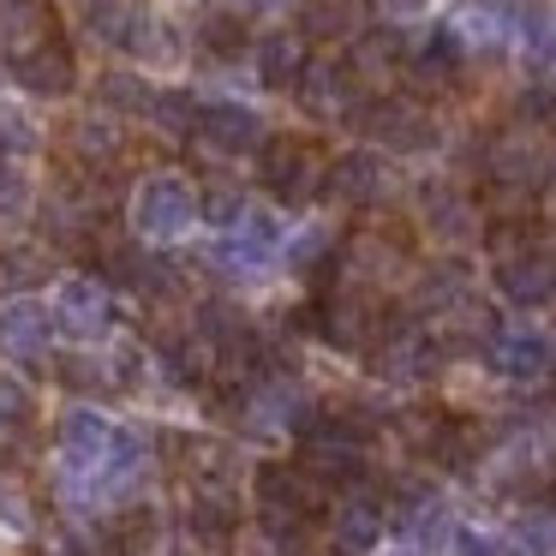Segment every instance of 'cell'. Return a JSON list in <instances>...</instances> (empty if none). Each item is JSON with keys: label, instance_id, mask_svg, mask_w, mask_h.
<instances>
[{"label": "cell", "instance_id": "cell-1", "mask_svg": "<svg viewBox=\"0 0 556 556\" xmlns=\"http://www.w3.org/2000/svg\"><path fill=\"white\" fill-rule=\"evenodd\" d=\"M317 484H324V479H312L300 460H264V467L252 472L257 515H264V520H288V527H312V520L324 515Z\"/></svg>", "mask_w": 556, "mask_h": 556}, {"label": "cell", "instance_id": "cell-2", "mask_svg": "<svg viewBox=\"0 0 556 556\" xmlns=\"http://www.w3.org/2000/svg\"><path fill=\"white\" fill-rule=\"evenodd\" d=\"M198 216H204V198H198L180 174H150L132 192V222H138L144 240H174V233H186Z\"/></svg>", "mask_w": 556, "mask_h": 556}, {"label": "cell", "instance_id": "cell-3", "mask_svg": "<svg viewBox=\"0 0 556 556\" xmlns=\"http://www.w3.org/2000/svg\"><path fill=\"white\" fill-rule=\"evenodd\" d=\"M520 18H527L520 0H455L448 7V30L467 54H503L520 37Z\"/></svg>", "mask_w": 556, "mask_h": 556}, {"label": "cell", "instance_id": "cell-4", "mask_svg": "<svg viewBox=\"0 0 556 556\" xmlns=\"http://www.w3.org/2000/svg\"><path fill=\"white\" fill-rule=\"evenodd\" d=\"M443 353L448 348L437 336H425V329H413V324H395L371 348V359H377V377H389V383H431V377L443 371Z\"/></svg>", "mask_w": 556, "mask_h": 556}, {"label": "cell", "instance_id": "cell-5", "mask_svg": "<svg viewBox=\"0 0 556 556\" xmlns=\"http://www.w3.org/2000/svg\"><path fill=\"white\" fill-rule=\"evenodd\" d=\"M114 443H121V425L102 419L97 407H73L61 419V460L66 472H85V479H102L114 460Z\"/></svg>", "mask_w": 556, "mask_h": 556}, {"label": "cell", "instance_id": "cell-6", "mask_svg": "<svg viewBox=\"0 0 556 556\" xmlns=\"http://www.w3.org/2000/svg\"><path fill=\"white\" fill-rule=\"evenodd\" d=\"M281 252V222L264 216V210H245L240 228H228V240L210 252V264L222 269V276H264L269 264H276Z\"/></svg>", "mask_w": 556, "mask_h": 556}, {"label": "cell", "instance_id": "cell-7", "mask_svg": "<svg viewBox=\"0 0 556 556\" xmlns=\"http://www.w3.org/2000/svg\"><path fill=\"white\" fill-rule=\"evenodd\" d=\"M300 102L317 121H359L365 97H359V66L353 61H312L300 78Z\"/></svg>", "mask_w": 556, "mask_h": 556}, {"label": "cell", "instance_id": "cell-8", "mask_svg": "<svg viewBox=\"0 0 556 556\" xmlns=\"http://www.w3.org/2000/svg\"><path fill=\"white\" fill-rule=\"evenodd\" d=\"M496 293L508 305H551L556 300V252L551 245H520L496 257Z\"/></svg>", "mask_w": 556, "mask_h": 556}, {"label": "cell", "instance_id": "cell-9", "mask_svg": "<svg viewBox=\"0 0 556 556\" xmlns=\"http://www.w3.org/2000/svg\"><path fill=\"white\" fill-rule=\"evenodd\" d=\"M54 312L37 305L30 293H13V300H0V353L18 365H37L49 359V336H54Z\"/></svg>", "mask_w": 556, "mask_h": 556}, {"label": "cell", "instance_id": "cell-10", "mask_svg": "<svg viewBox=\"0 0 556 556\" xmlns=\"http://www.w3.org/2000/svg\"><path fill=\"white\" fill-rule=\"evenodd\" d=\"M54 324H61V336H73V341H102L109 324H114L109 288H102L97 276L61 281V293H54Z\"/></svg>", "mask_w": 556, "mask_h": 556}, {"label": "cell", "instance_id": "cell-11", "mask_svg": "<svg viewBox=\"0 0 556 556\" xmlns=\"http://www.w3.org/2000/svg\"><path fill=\"white\" fill-rule=\"evenodd\" d=\"M359 126H365V132H371L383 150H401V156L437 144V121L419 109V102H365Z\"/></svg>", "mask_w": 556, "mask_h": 556}, {"label": "cell", "instance_id": "cell-12", "mask_svg": "<svg viewBox=\"0 0 556 556\" xmlns=\"http://www.w3.org/2000/svg\"><path fill=\"white\" fill-rule=\"evenodd\" d=\"M484 359H491V371L515 377V383H539L556 365V341L544 336V329H496Z\"/></svg>", "mask_w": 556, "mask_h": 556}, {"label": "cell", "instance_id": "cell-13", "mask_svg": "<svg viewBox=\"0 0 556 556\" xmlns=\"http://www.w3.org/2000/svg\"><path fill=\"white\" fill-rule=\"evenodd\" d=\"M317 156L300 144V138H276V144H264V186L269 198H281V204H305V198L317 192Z\"/></svg>", "mask_w": 556, "mask_h": 556}, {"label": "cell", "instance_id": "cell-14", "mask_svg": "<svg viewBox=\"0 0 556 556\" xmlns=\"http://www.w3.org/2000/svg\"><path fill=\"white\" fill-rule=\"evenodd\" d=\"M317 336L341 353H365L377 336H383V317L371 312V300H353V293H329L317 305Z\"/></svg>", "mask_w": 556, "mask_h": 556}, {"label": "cell", "instance_id": "cell-15", "mask_svg": "<svg viewBox=\"0 0 556 556\" xmlns=\"http://www.w3.org/2000/svg\"><path fill=\"white\" fill-rule=\"evenodd\" d=\"M13 78L30 90V97H73V85H78L73 49H66L61 37H42V42H30L25 54H13Z\"/></svg>", "mask_w": 556, "mask_h": 556}, {"label": "cell", "instance_id": "cell-16", "mask_svg": "<svg viewBox=\"0 0 556 556\" xmlns=\"http://www.w3.org/2000/svg\"><path fill=\"white\" fill-rule=\"evenodd\" d=\"M198 138L216 156H252V150H264V121H257V109H240V102H204Z\"/></svg>", "mask_w": 556, "mask_h": 556}, {"label": "cell", "instance_id": "cell-17", "mask_svg": "<svg viewBox=\"0 0 556 556\" xmlns=\"http://www.w3.org/2000/svg\"><path fill=\"white\" fill-rule=\"evenodd\" d=\"M324 192L336 198V204H353V210L377 204V198L389 192V168H383V156H371V150H353V156H341L336 168L324 174Z\"/></svg>", "mask_w": 556, "mask_h": 556}, {"label": "cell", "instance_id": "cell-18", "mask_svg": "<svg viewBox=\"0 0 556 556\" xmlns=\"http://www.w3.org/2000/svg\"><path fill=\"white\" fill-rule=\"evenodd\" d=\"M425 455H431L437 467H448V472H467L472 460L484 455V437H479V425H472V419L443 413V419L425 425Z\"/></svg>", "mask_w": 556, "mask_h": 556}, {"label": "cell", "instance_id": "cell-19", "mask_svg": "<svg viewBox=\"0 0 556 556\" xmlns=\"http://www.w3.org/2000/svg\"><path fill=\"white\" fill-rule=\"evenodd\" d=\"M54 37V18H49V0H0V42H7V61L25 54L30 42Z\"/></svg>", "mask_w": 556, "mask_h": 556}, {"label": "cell", "instance_id": "cell-20", "mask_svg": "<svg viewBox=\"0 0 556 556\" xmlns=\"http://www.w3.org/2000/svg\"><path fill=\"white\" fill-rule=\"evenodd\" d=\"M305 66H312L305 61V42L288 37V30H276V37L257 42V78H264L269 90H300Z\"/></svg>", "mask_w": 556, "mask_h": 556}, {"label": "cell", "instance_id": "cell-21", "mask_svg": "<svg viewBox=\"0 0 556 556\" xmlns=\"http://www.w3.org/2000/svg\"><path fill=\"white\" fill-rule=\"evenodd\" d=\"M336 544L348 556H371L377 544H383V508L365 503V496H348V503L336 508Z\"/></svg>", "mask_w": 556, "mask_h": 556}, {"label": "cell", "instance_id": "cell-22", "mask_svg": "<svg viewBox=\"0 0 556 556\" xmlns=\"http://www.w3.org/2000/svg\"><path fill=\"white\" fill-rule=\"evenodd\" d=\"M114 42H121L126 54H138V61H174V37H168V25H162L150 7H132Z\"/></svg>", "mask_w": 556, "mask_h": 556}, {"label": "cell", "instance_id": "cell-23", "mask_svg": "<svg viewBox=\"0 0 556 556\" xmlns=\"http://www.w3.org/2000/svg\"><path fill=\"white\" fill-rule=\"evenodd\" d=\"M425 222H431V233H443V240H472V233H479L472 204L455 198L448 186H425Z\"/></svg>", "mask_w": 556, "mask_h": 556}, {"label": "cell", "instance_id": "cell-24", "mask_svg": "<svg viewBox=\"0 0 556 556\" xmlns=\"http://www.w3.org/2000/svg\"><path fill=\"white\" fill-rule=\"evenodd\" d=\"M371 0H312L305 7V30L312 37H359Z\"/></svg>", "mask_w": 556, "mask_h": 556}, {"label": "cell", "instance_id": "cell-25", "mask_svg": "<svg viewBox=\"0 0 556 556\" xmlns=\"http://www.w3.org/2000/svg\"><path fill=\"white\" fill-rule=\"evenodd\" d=\"M484 168H491V180H503V186L539 180V156H532V144H520V138H496Z\"/></svg>", "mask_w": 556, "mask_h": 556}, {"label": "cell", "instance_id": "cell-26", "mask_svg": "<svg viewBox=\"0 0 556 556\" xmlns=\"http://www.w3.org/2000/svg\"><path fill=\"white\" fill-rule=\"evenodd\" d=\"M49 276V257L37 245H13V252H0V293H25Z\"/></svg>", "mask_w": 556, "mask_h": 556}, {"label": "cell", "instance_id": "cell-27", "mask_svg": "<svg viewBox=\"0 0 556 556\" xmlns=\"http://www.w3.org/2000/svg\"><path fill=\"white\" fill-rule=\"evenodd\" d=\"M156 97H162V90H150L144 78H132V73H109V78H102V102H114V109H126V114H150V109H156Z\"/></svg>", "mask_w": 556, "mask_h": 556}, {"label": "cell", "instance_id": "cell-28", "mask_svg": "<svg viewBox=\"0 0 556 556\" xmlns=\"http://www.w3.org/2000/svg\"><path fill=\"white\" fill-rule=\"evenodd\" d=\"M508 544L515 556H556V515H520Z\"/></svg>", "mask_w": 556, "mask_h": 556}, {"label": "cell", "instance_id": "cell-29", "mask_svg": "<svg viewBox=\"0 0 556 556\" xmlns=\"http://www.w3.org/2000/svg\"><path fill=\"white\" fill-rule=\"evenodd\" d=\"M198 114H204V109H198L186 90H162L156 109H150V121H156L162 132H198Z\"/></svg>", "mask_w": 556, "mask_h": 556}, {"label": "cell", "instance_id": "cell-30", "mask_svg": "<svg viewBox=\"0 0 556 556\" xmlns=\"http://www.w3.org/2000/svg\"><path fill=\"white\" fill-rule=\"evenodd\" d=\"M401 49H407V42H401L395 30H383V37H359V49H353V66H359V73H389V66L401 61Z\"/></svg>", "mask_w": 556, "mask_h": 556}, {"label": "cell", "instance_id": "cell-31", "mask_svg": "<svg viewBox=\"0 0 556 556\" xmlns=\"http://www.w3.org/2000/svg\"><path fill=\"white\" fill-rule=\"evenodd\" d=\"M30 413H37L30 389L18 383V377H7V371H0V431H18V425H30Z\"/></svg>", "mask_w": 556, "mask_h": 556}, {"label": "cell", "instance_id": "cell-32", "mask_svg": "<svg viewBox=\"0 0 556 556\" xmlns=\"http://www.w3.org/2000/svg\"><path fill=\"white\" fill-rule=\"evenodd\" d=\"M73 144L85 150V156H114V150H121V132H114L109 121H97V114H90V121L73 126Z\"/></svg>", "mask_w": 556, "mask_h": 556}, {"label": "cell", "instance_id": "cell-33", "mask_svg": "<svg viewBox=\"0 0 556 556\" xmlns=\"http://www.w3.org/2000/svg\"><path fill=\"white\" fill-rule=\"evenodd\" d=\"M25 216H30V180L0 168V222H25Z\"/></svg>", "mask_w": 556, "mask_h": 556}, {"label": "cell", "instance_id": "cell-34", "mask_svg": "<svg viewBox=\"0 0 556 556\" xmlns=\"http://www.w3.org/2000/svg\"><path fill=\"white\" fill-rule=\"evenodd\" d=\"M204 49H216V54H240L245 49V30H240V18H228V13H216L204 25Z\"/></svg>", "mask_w": 556, "mask_h": 556}, {"label": "cell", "instance_id": "cell-35", "mask_svg": "<svg viewBox=\"0 0 556 556\" xmlns=\"http://www.w3.org/2000/svg\"><path fill=\"white\" fill-rule=\"evenodd\" d=\"M204 222H216V228H240V222H245V198L240 192H210L204 198Z\"/></svg>", "mask_w": 556, "mask_h": 556}, {"label": "cell", "instance_id": "cell-36", "mask_svg": "<svg viewBox=\"0 0 556 556\" xmlns=\"http://www.w3.org/2000/svg\"><path fill=\"white\" fill-rule=\"evenodd\" d=\"M66 383H78V389H102L109 383V371H102V365H90V359H66Z\"/></svg>", "mask_w": 556, "mask_h": 556}, {"label": "cell", "instance_id": "cell-37", "mask_svg": "<svg viewBox=\"0 0 556 556\" xmlns=\"http://www.w3.org/2000/svg\"><path fill=\"white\" fill-rule=\"evenodd\" d=\"M520 109H527L532 121L556 126V90H527V97H520Z\"/></svg>", "mask_w": 556, "mask_h": 556}, {"label": "cell", "instance_id": "cell-38", "mask_svg": "<svg viewBox=\"0 0 556 556\" xmlns=\"http://www.w3.org/2000/svg\"><path fill=\"white\" fill-rule=\"evenodd\" d=\"M448 556H496V544H491V539H479V532H460Z\"/></svg>", "mask_w": 556, "mask_h": 556}, {"label": "cell", "instance_id": "cell-39", "mask_svg": "<svg viewBox=\"0 0 556 556\" xmlns=\"http://www.w3.org/2000/svg\"><path fill=\"white\" fill-rule=\"evenodd\" d=\"M49 556H85V544L78 539H49Z\"/></svg>", "mask_w": 556, "mask_h": 556}, {"label": "cell", "instance_id": "cell-40", "mask_svg": "<svg viewBox=\"0 0 556 556\" xmlns=\"http://www.w3.org/2000/svg\"><path fill=\"white\" fill-rule=\"evenodd\" d=\"M377 7H383V13H419L425 0H377Z\"/></svg>", "mask_w": 556, "mask_h": 556}, {"label": "cell", "instance_id": "cell-41", "mask_svg": "<svg viewBox=\"0 0 556 556\" xmlns=\"http://www.w3.org/2000/svg\"><path fill=\"white\" fill-rule=\"evenodd\" d=\"M389 556H425V551H419V544H413V551H389Z\"/></svg>", "mask_w": 556, "mask_h": 556}, {"label": "cell", "instance_id": "cell-42", "mask_svg": "<svg viewBox=\"0 0 556 556\" xmlns=\"http://www.w3.org/2000/svg\"><path fill=\"white\" fill-rule=\"evenodd\" d=\"M0 168H7V132H0Z\"/></svg>", "mask_w": 556, "mask_h": 556}, {"label": "cell", "instance_id": "cell-43", "mask_svg": "<svg viewBox=\"0 0 556 556\" xmlns=\"http://www.w3.org/2000/svg\"><path fill=\"white\" fill-rule=\"evenodd\" d=\"M252 7H281V0H252Z\"/></svg>", "mask_w": 556, "mask_h": 556}, {"label": "cell", "instance_id": "cell-44", "mask_svg": "<svg viewBox=\"0 0 556 556\" xmlns=\"http://www.w3.org/2000/svg\"><path fill=\"white\" fill-rule=\"evenodd\" d=\"M551 186H556V162H551Z\"/></svg>", "mask_w": 556, "mask_h": 556}, {"label": "cell", "instance_id": "cell-45", "mask_svg": "<svg viewBox=\"0 0 556 556\" xmlns=\"http://www.w3.org/2000/svg\"><path fill=\"white\" fill-rule=\"evenodd\" d=\"M551 66H556V42H551Z\"/></svg>", "mask_w": 556, "mask_h": 556}]
</instances>
